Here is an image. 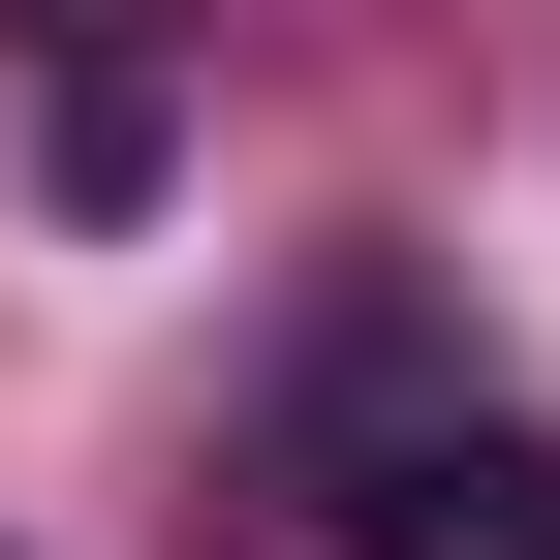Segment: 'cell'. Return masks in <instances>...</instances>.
<instances>
[{"label":"cell","mask_w":560,"mask_h":560,"mask_svg":"<svg viewBox=\"0 0 560 560\" xmlns=\"http://www.w3.org/2000/svg\"><path fill=\"white\" fill-rule=\"evenodd\" d=\"M342 560H560V436H342Z\"/></svg>","instance_id":"cell-1"},{"label":"cell","mask_w":560,"mask_h":560,"mask_svg":"<svg viewBox=\"0 0 560 560\" xmlns=\"http://www.w3.org/2000/svg\"><path fill=\"white\" fill-rule=\"evenodd\" d=\"M0 32H32L62 94H156V32H187V0H0Z\"/></svg>","instance_id":"cell-2"}]
</instances>
